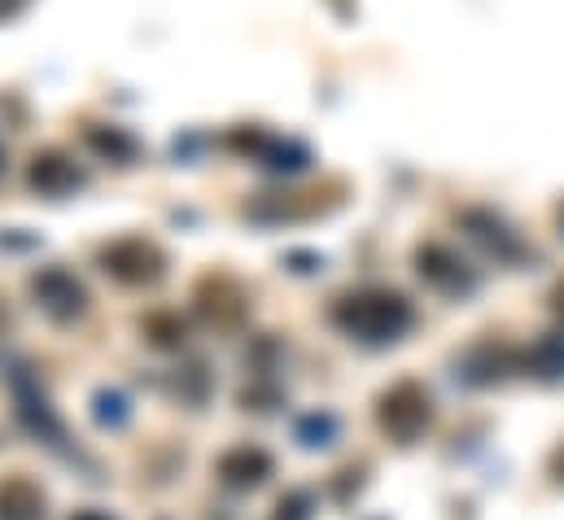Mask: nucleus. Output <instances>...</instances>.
I'll return each mask as SVG.
<instances>
[{
    "instance_id": "4",
    "label": "nucleus",
    "mask_w": 564,
    "mask_h": 520,
    "mask_svg": "<svg viewBox=\"0 0 564 520\" xmlns=\"http://www.w3.org/2000/svg\"><path fill=\"white\" fill-rule=\"evenodd\" d=\"M552 302H556V315L564 319V284H556V293H552Z\"/></svg>"
},
{
    "instance_id": "5",
    "label": "nucleus",
    "mask_w": 564,
    "mask_h": 520,
    "mask_svg": "<svg viewBox=\"0 0 564 520\" xmlns=\"http://www.w3.org/2000/svg\"><path fill=\"white\" fill-rule=\"evenodd\" d=\"M561 219H564V210H561Z\"/></svg>"
},
{
    "instance_id": "2",
    "label": "nucleus",
    "mask_w": 564,
    "mask_h": 520,
    "mask_svg": "<svg viewBox=\"0 0 564 520\" xmlns=\"http://www.w3.org/2000/svg\"><path fill=\"white\" fill-rule=\"evenodd\" d=\"M429 424V393L416 381H403L381 398V429L394 433L399 442H412Z\"/></svg>"
},
{
    "instance_id": "1",
    "label": "nucleus",
    "mask_w": 564,
    "mask_h": 520,
    "mask_svg": "<svg viewBox=\"0 0 564 520\" xmlns=\"http://www.w3.org/2000/svg\"><path fill=\"white\" fill-rule=\"evenodd\" d=\"M337 319H341L355 337H364V342H394V337L412 324V306H408L399 293L377 289V293L346 297L341 311H337Z\"/></svg>"
},
{
    "instance_id": "3",
    "label": "nucleus",
    "mask_w": 564,
    "mask_h": 520,
    "mask_svg": "<svg viewBox=\"0 0 564 520\" xmlns=\"http://www.w3.org/2000/svg\"><path fill=\"white\" fill-rule=\"evenodd\" d=\"M0 499H4V508L9 512H0V520H40V495L26 486V481H9V486H0Z\"/></svg>"
}]
</instances>
